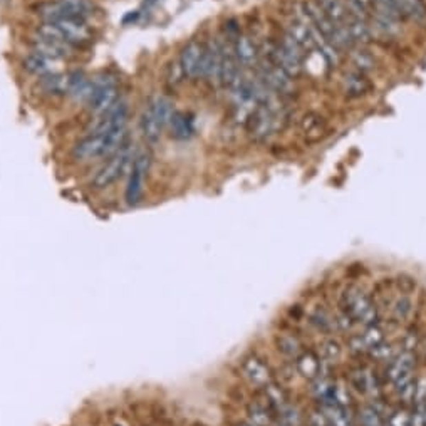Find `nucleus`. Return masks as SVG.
Returning <instances> with one entry per match:
<instances>
[{"label": "nucleus", "mask_w": 426, "mask_h": 426, "mask_svg": "<svg viewBox=\"0 0 426 426\" xmlns=\"http://www.w3.org/2000/svg\"><path fill=\"white\" fill-rule=\"evenodd\" d=\"M128 111L126 103L119 101L118 104L106 114L101 116L98 125L81 139L72 150V156L79 163L98 160V158L111 156L123 145H126L128 138Z\"/></svg>", "instance_id": "f257e3e1"}, {"label": "nucleus", "mask_w": 426, "mask_h": 426, "mask_svg": "<svg viewBox=\"0 0 426 426\" xmlns=\"http://www.w3.org/2000/svg\"><path fill=\"white\" fill-rule=\"evenodd\" d=\"M285 121H287V110L282 96L270 91L269 96L261 101L250 113L247 119V131L254 141L262 143L277 134L284 128Z\"/></svg>", "instance_id": "f03ea898"}, {"label": "nucleus", "mask_w": 426, "mask_h": 426, "mask_svg": "<svg viewBox=\"0 0 426 426\" xmlns=\"http://www.w3.org/2000/svg\"><path fill=\"white\" fill-rule=\"evenodd\" d=\"M39 15H41V19L45 24L56 27L72 48L77 49L91 44L92 32L91 29H89L88 22L68 15L56 2L42 3V6L39 7Z\"/></svg>", "instance_id": "7ed1b4c3"}, {"label": "nucleus", "mask_w": 426, "mask_h": 426, "mask_svg": "<svg viewBox=\"0 0 426 426\" xmlns=\"http://www.w3.org/2000/svg\"><path fill=\"white\" fill-rule=\"evenodd\" d=\"M338 309L351 317L354 326L366 327L378 323L379 319L378 307L373 297L359 284H349L341 290Z\"/></svg>", "instance_id": "20e7f679"}, {"label": "nucleus", "mask_w": 426, "mask_h": 426, "mask_svg": "<svg viewBox=\"0 0 426 426\" xmlns=\"http://www.w3.org/2000/svg\"><path fill=\"white\" fill-rule=\"evenodd\" d=\"M265 59L278 65V68L287 72L290 77H297L304 71L305 50L285 32L281 41L270 42V44L267 45Z\"/></svg>", "instance_id": "39448f33"}, {"label": "nucleus", "mask_w": 426, "mask_h": 426, "mask_svg": "<svg viewBox=\"0 0 426 426\" xmlns=\"http://www.w3.org/2000/svg\"><path fill=\"white\" fill-rule=\"evenodd\" d=\"M30 45H32V52L49 61H54V63L69 59L76 54V48H72L65 41L63 34L56 27L45 24V22L37 29V34L30 41Z\"/></svg>", "instance_id": "423d86ee"}, {"label": "nucleus", "mask_w": 426, "mask_h": 426, "mask_svg": "<svg viewBox=\"0 0 426 426\" xmlns=\"http://www.w3.org/2000/svg\"><path fill=\"white\" fill-rule=\"evenodd\" d=\"M86 104L92 114L104 116L119 103V88L118 81L113 76H101L91 81L89 86Z\"/></svg>", "instance_id": "0eeeda50"}, {"label": "nucleus", "mask_w": 426, "mask_h": 426, "mask_svg": "<svg viewBox=\"0 0 426 426\" xmlns=\"http://www.w3.org/2000/svg\"><path fill=\"white\" fill-rule=\"evenodd\" d=\"M173 113L175 110H173L172 101L165 96H156L151 101L141 116V133L145 139L156 143L165 128L170 125Z\"/></svg>", "instance_id": "6e6552de"}, {"label": "nucleus", "mask_w": 426, "mask_h": 426, "mask_svg": "<svg viewBox=\"0 0 426 426\" xmlns=\"http://www.w3.org/2000/svg\"><path fill=\"white\" fill-rule=\"evenodd\" d=\"M134 156H136V154H134L133 148L128 145H123L121 148L114 151V153L108 158L106 163L96 172V175L92 176L91 180V187L96 190L110 188L111 185H114L119 178L125 175L128 168H131Z\"/></svg>", "instance_id": "1a4fd4ad"}, {"label": "nucleus", "mask_w": 426, "mask_h": 426, "mask_svg": "<svg viewBox=\"0 0 426 426\" xmlns=\"http://www.w3.org/2000/svg\"><path fill=\"white\" fill-rule=\"evenodd\" d=\"M239 371L240 376L247 381V385L258 391L276 379L272 367L257 352H249V354L243 356L239 363Z\"/></svg>", "instance_id": "9d476101"}, {"label": "nucleus", "mask_w": 426, "mask_h": 426, "mask_svg": "<svg viewBox=\"0 0 426 426\" xmlns=\"http://www.w3.org/2000/svg\"><path fill=\"white\" fill-rule=\"evenodd\" d=\"M151 166V158L148 153H138L134 156L133 165L130 168V180H128V187L125 199L130 207L138 205L143 199V192H145L146 176H148Z\"/></svg>", "instance_id": "9b49d317"}, {"label": "nucleus", "mask_w": 426, "mask_h": 426, "mask_svg": "<svg viewBox=\"0 0 426 426\" xmlns=\"http://www.w3.org/2000/svg\"><path fill=\"white\" fill-rule=\"evenodd\" d=\"M349 386L366 396L369 401H379L381 398V381H379L376 371L371 366H356L349 373Z\"/></svg>", "instance_id": "f8f14e48"}, {"label": "nucleus", "mask_w": 426, "mask_h": 426, "mask_svg": "<svg viewBox=\"0 0 426 426\" xmlns=\"http://www.w3.org/2000/svg\"><path fill=\"white\" fill-rule=\"evenodd\" d=\"M261 79L267 84V88H269L270 91L282 96V98L290 96L294 92V77H290L287 72L282 71L278 65L267 59H263L262 63Z\"/></svg>", "instance_id": "ddd939ff"}, {"label": "nucleus", "mask_w": 426, "mask_h": 426, "mask_svg": "<svg viewBox=\"0 0 426 426\" xmlns=\"http://www.w3.org/2000/svg\"><path fill=\"white\" fill-rule=\"evenodd\" d=\"M304 317L307 326L323 338L334 336V332L339 331L336 314L323 305H312V307L304 309Z\"/></svg>", "instance_id": "4468645a"}, {"label": "nucleus", "mask_w": 426, "mask_h": 426, "mask_svg": "<svg viewBox=\"0 0 426 426\" xmlns=\"http://www.w3.org/2000/svg\"><path fill=\"white\" fill-rule=\"evenodd\" d=\"M203 57H205V45L200 42L192 41L190 44L185 45V49L181 50L180 65L181 74L188 79H196L201 77V68H203Z\"/></svg>", "instance_id": "2eb2a0df"}, {"label": "nucleus", "mask_w": 426, "mask_h": 426, "mask_svg": "<svg viewBox=\"0 0 426 426\" xmlns=\"http://www.w3.org/2000/svg\"><path fill=\"white\" fill-rule=\"evenodd\" d=\"M294 364H296V369L297 373H299V376L309 379V381H312V379L317 376H327L329 367H331V364L324 361V359H321L317 351L314 349H305L299 358L294 361Z\"/></svg>", "instance_id": "dca6fc26"}, {"label": "nucleus", "mask_w": 426, "mask_h": 426, "mask_svg": "<svg viewBox=\"0 0 426 426\" xmlns=\"http://www.w3.org/2000/svg\"><path fill=\"white\" fill-rule=\"evenodd\" d=\"M201 79L210 81L213 84H222V48H220V41H212L210 44L205 45Z\"/></svg>", "instance_id": "f3484780"}, {"label": "nucleus", "mask_w": 426, "mask_h": 426, "mask_svg": "<svg viewBox=\"0 0 426 426\" xmlns=\"http://www.w3.org/2000/svg\"><path fill=\"white\" fill-rule=\"evenodd\" d=\"M274 343H276L278 352H281L287 361H296L302 352L305 351L304 343H302L299 334H296V332L292 331H287V329L278 331L276 338H274Z\"/></svg>", "instance_id": "a211bd4d"}, {"label": "nucleus", "mask_w": 426, "mask_h": 426, "mask_svg": "<svg viewBox=\"0 0 426 426\" xmlns=\"http://www.w3.org/2000/svg\"><path fill=\"white\" fill-rule=\"evenodd\" d=\"M220 48H222V84L232 88V84L242 74V68H240L237 57H235L232 42H220Z\"/></svg>", "instance_id": "6ab92c4d"}, {"label": "nucleus", "mask_w": 426, "mask_h": 426, "mask_svg": "<svg viewBox=\"0 0 426 426\" xmlns=\"http://www.w3.org/2000/svg\"><path fill=\"white\" fill-rule=\"evenodd\" d=\"M234 52L242 69H250L258 63V49L249 36H239L235 39Z\"/></svg>", "instance_id": "aec40b11"}, {"label": "nucleus", "mask_w": 426, "mask_h": 426, "mask_svg": "<svg viewBox=\"0 0 426 426\" xmlns=\"http://www.w3.org/2000/svg\"><path fill=\"white\" fill-rule=\"evenodd\" d=\"M326 131H327L326 121H324V118L321 114L307 113L302 116L301 133L305 141H309V143L319 141V139L324 138Z\"/></svg>", "instance_id": "412c9836"}, {"label": "nucleus", "mask_w": 426, "mask_h": 426, "mask_svg": "<svg viewBox=\"0 0 426 426\" xmlns=\"http://www.w3.org/2000/svg\"><path fill=\"white\" fill-rule=\"evenodd\" d=\"M276 414L265 400H254L247 405V423L252 426H272Z\"/></svg>", "instance_id": "4be33fe9"}, {"label": "nucleus", "mask_w": 426, "mask_h": 426, "mask_svg": "<svg viewBox=\"0 0 426 426\" xmlns=\"http://www.w3.org/2000/svg\"><path fill=\"white\" fill-rule=\"evenodd\" d=\"M343 89L346 92L347 98L358 99L366 96L371 91V83L367 79L366 74H361L358 71L347 72L343 79Z\"/></svg>", "instance_id": "5701e85b"}, {"label": "nucleus", "mask_w": 426, "mask_h": 426, "mask_svg": "<svg viewBox=\"0 0 426 426\" xmlns=\"http://www.w3.org/2000/svg\"><path fill=\"white\" fill-rule=\"evenodd\" d=\"M319 7L336 27L347 26L349 10H347V6L343 0H319Z\"/></svg>", "instance_id": "b1692460"}, {"label": "nucleus", "mask_w": 426, "mask_h": 426, "mask_svg": "<svg viewBox=\"0 0 426 426\" xmlns=\"http://www.w3.org/2000/svg\"><path fill=\"white\" fill-rule=\"evenodd\" d=\"M56 63L54 61L45 59V57L39 56L36 52H30L29 56H26L24 59V69L27 72H30L32 76H37L39 79H42V77L54 74V72H57Z\"/></svg>", "instance_id": "393cba45"}, {"label": "nucleus", "mask_w": 426, "mask_h": 426, "mask_svg": "<svg viewBox=\"0 0 426 426\" xmlns=\"http://www.w3.org/2000/svg\"><path fill=\"white\" fill-rule=\"evenodd\" d=\"M57 6L71 17L81 19V21H89L94 14V3L91 0H56Z\"/></svg>", "instance_id": "a878e982"}, {"label": "nucleus", "mask_w": 426, "mask_h": 426, "mask_svg": "<svg viewBox=\"0 0 426 426\" xmlns=\"http://www.w3.org/2000/svg\"><path fill=\"white\" fill-rule=\"evenodd\" d=\"M394 6L400 10L401 17L423 24L426 21V3L423 0H394Z\"/></svg>", "instance_id": "bb28decb"}, {"label": "nucleus", "mask_w": 426, "mask_h": 426, "mask_svg": "<svg viewBox=\"0 0 426 426\" xmlns=\"http://www.w3.org/2000/svg\"><path fill=\"white\" fill-rule=\"evenodd\" d=\"M347 29H349L351 39L354 44H367V42H371L373 32H371V26L367 24L364 17L349 14V17H347Z\"/></svg>", "instance_id": "cd10ccee"}, {"label": "nucleus", "mask_w": 426, "mask_h": 426, "mask_svg": "<svg viewBox=\"0 0 426 426\" xmlns=\"http://www.w3.org/2000/svg\"><path fill=\"white\" fill-rule=\"evenodd\" d=\"M170 130H172L173 136L178 139H188L195 133V126H193L192 116L181 111H175L170 119Z\"/></svg>", "instance_id": "c85d7f7f"}, {"label": "nucleus", "mask_w": 426, "mask_h": 426, "mask_svg": "<svg viewBox=\"0 0 426 426\" xmlns=\"http://www.w3.org/2000/svg\"><path fill=\"white\" fill-rule=\"evenodd\" d=\"M311 393L317 403H326L334 400V378L331 374L327 376H317L311 381Z\"/></svg>", "instance_id": "c756f323"}, {"label": "nucleus", "mask_w": 426, "mask_h": 426, "mask_svg": "<svg viewBox=\"0 0 426 426\" xmlns=\"http://www.w3.org/2000/svg\"><path fill=\"white\" fill-rule=\"evenodd\" d=\"M317 354H319L321 359H324V361L329 364L339 363L344 356V346L334 336H327V338H324L323 343L319 344Z\"/></svg>", "instance_id": "7c9ffc66"}, {"label": "nucleus", "mask_w": 426, "mask_h": 426, "mask_svg": "<svg viewBox=\"0 0 426 426\" xmlns=\"http://www.w3.org/2000/svg\"><path fill=\"white\" fill-rule=\"evenodd\" d=\"M391 317L394 319V323H405L414 312V302L412 296L408 294H400L393 302H391Z\"/></svg>", "instance_id": "2f4dec72"}, {"label": "nucleus", "mask_w": 426, "mask_h": 426, "mask_svg": "<svg viewBox=\"0 0 426 426\" xmlns=\"http://www.w3.org/2000/svg\"><path fill=\"white\" fill-rule=\"evenodd\" d=\"M356 421L359 426H385V416L378 409L376 403H366L358 409Z\"/></svg>", "instance_id": "473e14b6"}, {"label": "nucleus", "mask_w": 426, "mask_h": 426, "mask_svg": "<svg viewBox=\"0 0 426 426\" xmlns=\"http://www.w3.org/2000/svg\"><path fill=\"white\" fill-rule=\"evenodd\" d=\"M276 418L277 420L284 421V423L289 426L304 425V414H302L301 409L297 408V405H294L292 401H287L285 405H282L276 412Z\"/></svg>", "instance_id": "72a5a7b5"}, {"label": "nucleus", "mask_w": 426, "mask_h": 426, "mask_svg": "<svg viewBox=\"0 0 426 426\" xmlns=\"http://www.w3.org/2000/svg\"><path fill=\"white\" fill-rule=\"evenodd\" d=\"M359 336H361L364 347H366V352H371L374 349V347L378 346V344H381L383 341L386 339L385 331H383V327L379 326L378 323L364 327L363 332H359Z\"/></svg>", "instance_id": "f704fd0d"}, {"label": "nucleus", "mask_w": 426, "mask_h": 426, "mask_svg": "<svg viewBox=\"0 0 426 426\" xmlns=\"http://www.w3.org/2000/svg\"><path fill=\"white\" fill-rule=\"evenodd\" d=\"M351 63L354 65V71L361 74H369L376 69V59L367 50H354L351 54Z\"/></svg>", "instance_id": "c9c22d12"}, {"label": "nucleus", "mask_w": 426, "mask_h": 426, "mask_svg": "<svg viewBox=\"0 0 426 426\" xmlns=\"http://www.w3.org/2000/svg\"><path fill=\"white\" fill-rule=\"evenodd\" d=\"M396 352H398V347H394L393 344L388 343V341L385 339L381 344H378V346L374 347V349L371 351L369 354L373 356L374 361L388 364V363L391 361V359L394 358V354H396Z\"/></svg>", "instance_id": "e433bc0d"}, {"label": "nucleus", "mask_w": 426, "mask_h": 426, "mask_svg": "<svg viewBox=\"0 0 426 426\" xmlns=\"http://www.w3.org/2000/svg\"><path fill=\"white\" fill-rule=\"evenodd\" d=\"M385 426H409V412L406 406L389 409L388 416H385Z\"/></svg>", "instance_id": "4c0bfd02"}, {"label": "nucleus", "mask_w": 426, "mask_h": 426, "mask_svg": "<svg viewBox=\"0 0 426 426\" xmlns=\"http://www.w3.org/2000/svg\"><path fill=\"white\" fill-rule=\"evenodd\" d=\"M426 401V374L414 378V403Z\"/></svg>", "instance_id": "58836bf2"}, {"label": "nucleus", "mask_w": 426, "mask_h": 426, "mask_svg": "<svg viewBox=\"0 0 426 426\" xmlns=\"http://www.w3.org/2000/svg\"><path fill=\"white\" fill-rule=\"evenodd\" d=\"M394 282V287H396L398 290H400V294H408V296H412V292L414 289H416V281L412 277H400L396 278Z\"/></svg>", "instance_id": "ea45409f"}, {"label": "nucleus", "mask_w": 426, "mask_h": 426, "mask_svg": "<svg viewBox=\"0 0 426 426\" xmlns=\"http://www.w3.org/2000/svg\"><path fill=\"white\" fill-rule=\"evenodd\" d=\"M158 2H160V0H143V7H145V9H151V7L156 6Z\"/></svg>", "instance_id": "a19ab883"}, {"label": "nucleus", "mask_w": 426, "mask_h": 426, "mask_svg": "<svg viewBox=\"0 0 426 426\" xmlns=\"http://www.w3.org/2000/svg\"><path fill=\"white\" fill-rule=\"evenodd\" d=\"M420 346H421V351H423V354L426 356V338H425L423 341H421V344H420Z\"/></svg>", "instance_id": "79ce46f5"}, {"label": "nucleus", "mask_w": 426, "mask_h": 426, "mask_svg": "<svg viewBox=\"0 0 426 426\" xmlns=\"http://www.w3.org/2000/svg\"><path fill=\"white\" fill-rule=\"evenodd\" d=\"M421 405H423V413H425V421H426V401H421Z\"/></svg>", "instance_id": "37998d69"}, {"label": "nucleus", "mask_w": 426, "mask_h": 426, "mask_svg": "<svg viewBox=\"0 0 426 426\" xmlns=\"http://www.w3.org/2000/svg\"><path fill=\"white\" fill-rule=\"evenodd\" d=\"M235 426H252V425L247 423V421H243V423H239V425H235Z\"/></svg>", "instance_id": "c03bdc74"}]
</instances>
